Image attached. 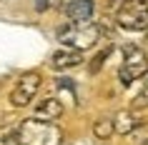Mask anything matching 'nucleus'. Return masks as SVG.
I'll use <instances>...</instances> for the list:
<instances>
[{"label":"nucleus","instance_id":"1","mask_svg":"<svg viewBox=\"0 0 148 145\" xmlns=\"http://www.w3.org/2000/svg\"><path fill=\"white\" fill-rule=\"evenodd\" d=\"M60 140H63V130L50 120L30 118V120H23V125L18 128L20 145H60Z\"/></svg>","mask_w":148,"mask_h":145},{"label":"nucleus","instance_id":"2","mask_svg":"<svg viewBox=\"0 0 148 145\" xmlns=\"http://www.w3.org/2000/svg\"><path fill=\"white\" fill-rule=\"evenodd\" d=\"M118 25L125 30H146L148 25V0H125L118 10Z\"/></svg>","mask_w":148,"mask_h":145},{"label":"nucleus","instance_id":"3","mask_svg":"<svg viewBox=\"0 0 148 145\" xmlns=\"http://www.w3.org/2000/svg\"><path fill=\"white\" fill-rule=\"evenodd\" d=\"M148 73V55L140 50V48H128L123 58V65L118 70V78H121V85H131L133 80H138Z\"/></svg>","mask_w":148,"mask_h":145},{"label":"nucleus","instance_id":"4","mask_svg":"<svg viewBox=\"0 0 148 145\" xmlns=\"http://www.w3.org/2000/svg\"><path fill=\"white\" fill-rule=\"evenodd\" d=\"M98 38H101V28H95V25H73V28H65V30H60V40L65 43V45L75 48V50H88V48H93L95 43H98Z\"/></svg>","mask_w":148,"mask_h":145},{"label":"nucleus","instance_id":"5","mask_svg":"<svg viewBox=\"0 0 148 145\" xmlns=\"http://www.w3.org/2000/svg\"><path fill=\"white\" fill-rule=\"evenodd\" d=\"M38 88H40V75L38 73H25V75L18 80V85L13 88V93H10V103L15 108L28 105V103L35 98Z\"/></svg>","mask_w":148,"mask_h":145},{"label":"nucleus","instance_id":"6","mask_svg":"<svg viewBox=\"0 0 148 145\" xmlns=\"http://www.w3.org/2000/svg\"><path fill=\"white\" fill-rule=\"evenodd\" d=\"M65 15L73 25H83L93 15V0H68L65 5Z\"/></svg>","mask_w":148,"mask_h":145},{"label":"nucleus","instance_id":"7","mask_svg":"<svg viewBox=\"0 0 148 145\" xmlns=\"http://www.w3.org/2000/svg\"><path fill=\"white\" fill-rule=\"evenodd\" d=\"M83 63V53L75 50V48H60L50 55V65L55 70H68V68H75Z\"/></svg>","mask_w":148,"mask_h":145},{"label":"nucleus","instance_id":"8","mask_svg":"<svg viewBox=\"0 0 148 145\" xmlns=\"http://www.w3.org/2000/svg\"><path fill=\"white\" fill-rule=\"evenodd\" d=\"M38 118H43V120H55L58 115H63V103L60 100H55V98H48V100H43L38 105Z\"/></svg>","mask_w":148,"mask_h":145},{"label":"nucleus","instance_id":"9","mask_svg":"<svg viewBox=\"0 0 148 145\" xmlns=\"http://www.w3.org/2000/svg\"><path fill=\"white\" fill-rule=\"evenodd\" d=\"M136 125H138V120H136L131 113H118L116 118H113V133H121V135H128Z\"/></svg>","mask_w":148,"mask_h":145},{"label":"nucleus","instance_id":"10","mask_svg":"<svg viewBox=\"0 0 148 145\" xmlns=\"http://www.w3.org/2000/svg\"><path fill=\"white\" fill-rule=\"evenodd\" d=\"M93 135L98 138V140H108V138L113 135V120H108V118L95 120V125H93Z\"/></svg>","mask_w":148,"mask_h":145},{"label":"nucleus","instance_id":"11","mask_svg":"<svg viewBox=\"0 0 148 145\" xmlns=\"http://www.w3.org/2000/svg\"><path fill=\"white\" fill-rule=\"evenodd\" d=\"M133 108H136V110H140V108H148V80L143 83V90L138 93V98L133 100Z\"/></svg>","mask_w":148,"mask_h":145},{"label":"nucleus","instance_id":"12","mask_svg":"<svg viewBox=\"0 0 148 145\" xmlns=\"http://www.w3.org/2000/svg\"><path fill=\"white\" fill-rule=\"evenodd\" d=\"M110 55V48H106V50H103V53H98L93 58V63H90V73H98V70H101V65L103 63H106V58H108Z\"/></svg>","mask_w":148,"mask_h":145},{"label":"nucleus","instance_id":"13","mask_svg":"<svg viewBox=\"0 0 148 145\" xmlns=\"http://www.w3.org/2000/svg\"><path fill=\"white\" fill-rule=\"evenodd\" d=\"M35 8H38V10H45L48 8V0H35Z\"/></svg>","mask_w":148,"mask_h":145},{"label":"nucleus","instance_id":"14","mask_svg":"<svg viewBox=\"0 0 148 145\" xmlns=\"http://www.w3.org/2000/svg\"><path fill=\"white\" fill-rule=\"evenodd\" d=\"M146 145H148V143H146Z\"/></svg>","mask_w":148,"mask_h":145}]
</instances>
